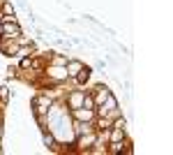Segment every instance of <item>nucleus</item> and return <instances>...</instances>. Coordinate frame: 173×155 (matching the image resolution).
Here are the masks:
<instances>
[{
    "instance_id": "nucleus-5",
    "label": "nucleus",
    "mask_w": 173,
    "mask_h": 155,
    "mask_svg": "<svg viewBox=\"0 0 173 155\" xmlns=\"http://www.w3.org/2000/svg\"><path fill=\"white\" fill-rule=\"evenodd\" d=\"M67 70H69L67 74H72V76H74V74H76V72L81 70V63H69V67H67Z\"/></svg>"
},
{
    "instance_id": "nucleus-7",
    "label": "nucleus",
    "mask_w": 173,
    "mask_h": 155,
    "mask_svg": "<svg viewBox=\"0 0 173 155\" xmlns=\"http://www.w3.org/2000/svg\"><path fill=\"white\" fill-rule=\"evenodd\" d=\"M44 141H46V144L51 146V144H53V137H51V134H44Z\"/></svg>"
},
{
    "instance_id": "nucleus-2",
    "label": "nucleus",
    "mask_w": 173,
    "mask_h": 155,
    "mask_svg": "<svg viewBox=\"0 0 173 155\" xmlns=\"http://www.w3.org/2000/svg\"><path fill=\"white\" fill-rule=\"evenodd\" d=\"M74 116L81 118V121H92V109H86V106H83V109H76Z\"/></svg>"
},
{
    "instance_id": "nucleus-3",
    "label": "nucleus",
    "mask_w": 173,
    "mask_h": 155,
    "mask_svg": "<svg viewBox=\"0 0 173 155\" xmlns=\"http://www.w3.org/2000/svg\"><path fill=\"white\" fill-rule=\"evenodd\" d=\"M49 74H51V76H56V79H62V76H67V70H62V67H53Z\"/></svg>"
},
{
    "instance_id": "nucleus-1",
    "label": "nucleus",
    "mask_w": 173,
    "mask_h": 155,
    "mask_svg": "<svg viewBox=\"0 0 173 155\" xmlns=\"http://www.w3.org/2000/svg\"><path fill=\"white\" fill-rule=\"evenodd\" d=\"M2 35H5V37L16 39V37L21 35V30H19V26H16V23H7V21H5V23H2Z\"/></svg>"
},
{
    "instance_id": "nucleus-4",
    "label": "nucleus",
    "mask_w": 173,
    "mask_h": 155,
    "mask_svg": "<svg viewBox=\"0 0 173 155\" xmlns=\"http://www.w3.org/2000/svg\"><path fill=\"white\" fill-rule=\"evenodd\" d=\"M97 90H99L97 93V102H104V100L109 97V90H106V88H97Z\"/></svg>"
},
{
    "instance_id": "nucleus-6",
    "label": "nucleus",
    "mask_w": 173,
    "mask_h": 155,
    "mask_svg": "<svg viewBox=\"0 0 173 155\" xmlns=\"http://www.w3.org/2000/svg\"><path fill=\"white\" fill-rule=\"evenodd\" d=\"M79 72H81V74H79V81H86V79H88V76H90V70H88V67H86V70H83V67H81V70H79Z\"/></svg>"
}]
</instances>
